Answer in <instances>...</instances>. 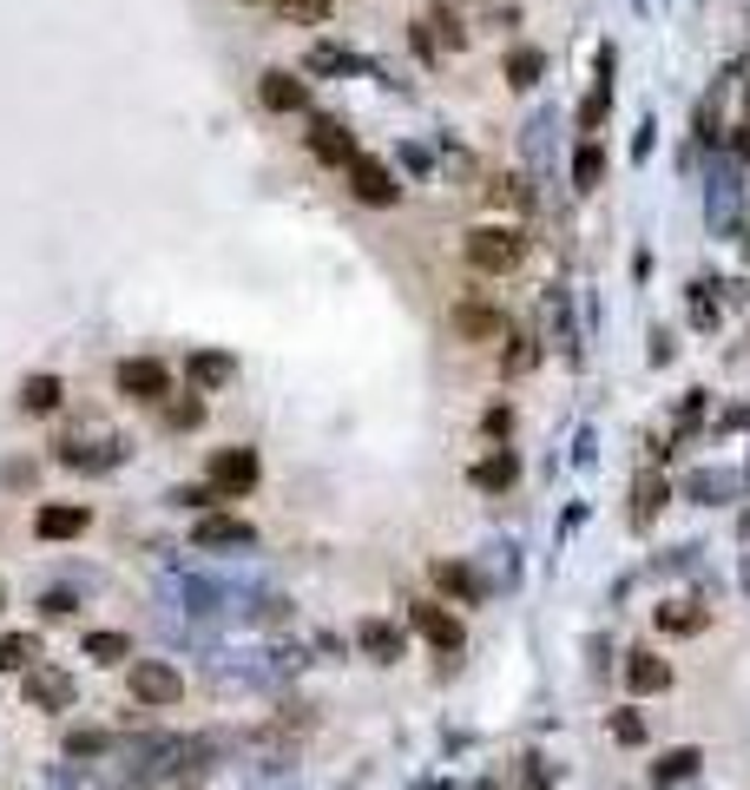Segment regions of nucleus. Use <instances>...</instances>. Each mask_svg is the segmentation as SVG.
I'll use <instances>...</instances> for the list:
<instances>
[{
	"label": "nucleus",
	"mask_w": 750,
	"mask_h": 790,
	"mask_svg": "<svg viewBox=\"0 0 750 790\" xmlns=\"http://www.w3.org/2000/svg\"><path fill=\"white\" fill-rule=\"evenodd\" d=\"M408 620H415V633H422V639H428V646H435L441 659H455V653L468 646L461 620H455L448 607H435V600H415V607H408Z\"/></svg>",
	"instance_id": "423d86ee"
},
{
	"label": "nucleus",
	"mask_w": 750,
	"mask_h": 790,
	"mask_svg": "<svg viewBox=\"0 0 750 790\" xmlns=\"http://www.w3.org/2000/svg\"><path fill=\"white\" fill-rule=\"evenodd\" d=\"M310 152H316L323 165H343V171H349L356 138H349V125H343V119H316V125H310Z\"/></svg>",
	"instance_id": "9b49d317"
},
{
	"label": "nucleus",
	"mask_w": 750,
	"mask_h": 790,
	"mask_svg": "<svg viewBox=\"0 0 750 790\" xmlns=\"http://www.w3.org/2000/svg\"><path fill=\"white\" fill-rule=\"evenodd\" d=\"M435 587H441V593H455L461 607H481V580H474L461 560H435Z\"/></svg>",
	"instance_id": "f3484780"
},
{
	"label": "nucleus",
	"mask_w": 750,
	"mask_h": 790,
	"mask_svg": "<svg viewBox=\"0 0 750 790\" xmlns=\"http://www.w3.org/2000/svg\"><path fill=\"white\" fill-rule=\"evenodd\" d=\"M125 686H132V699L152 705V712H165V705L184 699V679H178V666H165V659H138V666L125 672Z\"/></svg>",
	"instance_id": "20e7f679"
},
{
	"label": "nucleus",
	"mask_w": 750,
	"mask_h": 790,
	"mask_svg": "<svg viewBox=\"0 0 750 790\" xmlns=\"http://www.w3.org/2000/svg\"><path fill=\"white\" fill-rule=\"evenodd\" d=\"M257 99H264V112H303V105H310V86H303L290 66H270V73L257 79Z\"/></svg>",
	"instance_id": "1a4fd4ad"
},
{
	"label": "nucleus",
	"mask_w": 750,
	"mask_h": 790,
	"mask_svg": "<svg viewBox=\"0 0 750 790\" xmlns=\"http://www.w3.org/2000/svg\"><path fill=\"white\" fill-rule=\"evenodd\" d=\"M257 475H264L257 448H217V455H211V468H204V481H211V494H217V501H244V494L257 488Z\"/></svg>",
	"instance_id": "f03ea898"
},
{
	"label": "nucleus",
	"mask_w": 750,
	"mask_h": 790,
	"mask_svg": "<svg viewBox=\"0 0 750 790\" xmlns=\"http://www.w3.org/2000/svg\"><path fill=\"white\" fill-rule=\"evenodd\" d=\"M600 178H606V152H600V145H580V152H573V185L593 191Z\"/></svg>",
	"instance_id": "b1692460"
},
{
	"label": "nucleus",
	"mask_w": 750,
	"mask_h": 790,
	"mask_svg": "<svg viewBox=\"0 0 750 790\" xmlns=\"http://www.w3.org/2000/svg\"><path fill=\"white\" fill-rule=\"evenodd\" d=\"M310 66H316V73H349L356 59H349L343 46H316V53H310Z\"/></svg>",
	"instance_id": "bb28decb"
},
{
	"label": "nucleus",
	"mask_w": 750,
	"mask_h": 790,
	"mask_svg": "<svg viewBox=\"0 0 750 790\" xmlns=\"http://www.w3.org/2000/svg\"><path fill=\"white\" fill-rule=\"evenodd\" d=\"M184 376H191V389H198V396H211V389H224V382L237 376V363H231L224 349H198V356L184 363Z\"/></svg>",
	"instance_id": "4468645a"
},
{
	"label": "nucleus",
	"mask_w": 750,
	"mask_h": 790,
	"mask_svg": "<svg viewBox=\"0 0 750 790\" xmlns=\"http://www.w3.org/2000/svg\"><path fill=\"white\" fill-rule=\"evenodd\" d=\"M244 7H257V0H244Z\"/></svg>",
	"instance_id": "e433bc0d"
},
{
	"label": "nucleus",
	"mask_w": 750,
	"mask_h": 790,
	"mask_svg": "<svg viewBox=\"0 0 750 790\" xmlns=\"http://www.w3.org/2000/svg\"><path fill=\"white\" fill-rule=\"evenodd\" d=\"M349 191L362 198V204H376V211H389V204H402V185H395V171L382 165V158H349Z\"/></svg>",
	"instance_id": "39448f33"
},
{
	"label": "nucleus",
	"mask_w": 750,
	"mask_h": 790,
	"mask_svg": "<svg viewBox=\"0 0 750 790\" xmlns=\"http://www.w3.org/2000/svg\"><path fill=\"white\" fill-rule=\"evenodd\" d=\"M606 105H613V86H600V92L580 105V125H600V119H606Z\"/></svg>",
	"instance_id": "2f4dec72"
},
{
	"label": "nucleus",
	"mask_w": 750,
	"mask_h": 790,
	"mask_svg": "<svg viewBox=\"0 0 750 790\" xmlns=\"http://www.w3.org/2000/svg\"><path fill=\"white\" fill-rule=\"evenodd\" d=\"M455 336L461 343H507V310H494V303H481V297H468V303H455Z\"/></svg>",
	"instance_id": "0eeeda50"
},
{
	"label": "nucleus",
	"mask_w": 750,
	"mask_h": 790,
	"mask_svg": "<svg viewBox=\"0 0 750 790\" xmlns=\"http://www.w3.org/2000/svg\"><path fill=\"white\" fill-rule=\"evenodd\" d=\"M534 363H540V349H534V343H520L514 356H501V369H507V376H527Z\"/></svg>",
	"instance_id": "473e14b6"
},
{
	"label": "nucleus",
	"mask_w": 750,
	"mask_h": 790,
	"mask_svg": "<svg viewBox=\"0 0 750 790\" xmlns=\"http://www.w3.org/2000/svg\"><path fill=\"white\" fill-rule=\"evenodd\" d=\"M204 422V396L191 389V396H178V402H165V429H198Z\"/></svg>",
	"instance_id": "393cba45"
},
{
	"label": "nucleus",
	"mask_w": 750,
	"mask_h": 790,
	"mask_svg": "<svg viewBox=\"0 0 750 790\" xmlns=\"http://www.w3.org/2000/svg\"><path fill=\"white\" fill-rule=\"evenodd\" d=\"M40 666V633H0V672H33Z\"/></svg>",
	"instance_id": "a211bd4d"
},
{
	"label": "nucleus",
	"mask_w": 750,
	"mask_h": 790,
	"mask_svg": "<svg viewBox=\"0 0 750 790\" xmlns=\"http://www.w3.org/2000/svg\"><path fill=\"white\" fill-rule=\"evenodd\" d=\"M698 765H705V758H698L692 745H679V752H665V758L652 765V785H659V790H665V785H685V778H698Z\"/></svg>",
	"instance_id": "aec40b11"
},
{
	"label": "nucleus",
	"mask_w": 750,
	"mask_h": 790,
	"mask_svg": "<svg viewBox=\"0 0 750 790\" xmlns=\"http://www.w3.org/2000/svg\"><path fill=\"white\" fill-rule=\"evenodd\" d=\"M547 73V53H534V46H514L507 53V86H534Z\"/></svg>",
	"instance_id": "5701e85b"
},
{
	"label": "nucleus",
	"mask_w": 750,
	"mask_h": 790,
	"mask_svg": "<svg viewBox=\"0 0 750 790\" xmlns=\"http://www.w3.org/2000/svg\"><path fill=\"white\" fill-rule=\"evenodd\" d=\"M613 738H619V745H646V719H639V712H619V719H613Z\"/></svg>",
	"instance_id": "c85d7f7f"
},
{
	"label": "nucleus",
	"mask_w": 750,
	"mask_h": 790,
	"mask_svg": "<svg viewBox=\"0 0 750 790\" xmlns=\"http://www.w3.org/2000/svg\"><path fill=\"white\" fill-rule=\"evenodd\" d=\"M468 481H474V488H481V494H507V488H514V481H520V461H514V455H507V448H494V455H488V461H474V475H468Z\"/></svg>",
	"instance_id": "2eb2a0df"
},
{
	"label": "nucleus",
	"mask_w": 750,
	"mask_h": 790,
	"mask_svg": "<svg viewBox=\"0 0 750 790\" xmlns=\"http://www.w3.org/2000/svg\"><path fill=\"white\" fill-rule=\"evenodd\" d=\"M105 752V732H72L66 738V758H99Z\"/></svg>",
	"instance_id": "c756f323"
},
{
	"label": "nucleus",
	"mask_w": 750,
	"mask_h": 790,
	"mask_svg": "<svg viewBox=\"0 0 750 790\" xmlns=\"http://www.w3.org/2000/svg\"><path fill=\"white\" fill-rule=\"evenodd\" d=\"M520 257H527L520 224H481V231H468V264L481 277H507V270H520Z\"/></svg>",
	"instance_id": "f257e3e1"
},
{
	"label": "nucleus",
	"mask_w": 750,
	"mask_h": 790,
	"mask_svg": "<svg viewBox=\"0 0 750 790\" xmlns=\"http://www.w3.org/2000/svg\"><path fill=\"white\" fill-rule=\"evenodd\" d=\"M112 382H119L125 402H145V409H165V396H171V376H165L158 356H125V363L112 369Z\"/></svg>",
	"instance_id": "7ed1b4c3"
},
{
	"label": "nucleus",
	"mask_w": 750,
	"mask_h": 790,
	"mask_svg": "<svg viewBox=\"0 0 750 790\" xmlns=\"http://www.w3.org/2000/svg\"><path fill=\"white\" fill-rule=\"evenodd\" d=\"M633 501H639V521H652V514H659V501H665V481H659V475H639Z\"/></svg>",
	"instance_id": "a878e982"
},
{
	"label": "nucleus",
	"mask_w": 750,
	"mask_h": 790,
	"mask_svg": "<svg viewBox=\"0 0 750 790\" xmlns=\"http://www.w3.org/2000/svg\"><path fill=\"white\" fill-rule=\"evenodd\" d=\"M731 145H738V158H750V119L738 125V138H731Z\"/></svg>",
	"instance_id": "f704fd0d"
},
{
	"label": "nucleus",
	"mask_w": 750,
	"mask_h": 790,
	"mask_svg": "<svg viewBox=\"0 0 750 790\" xmlns=\"http://www.w3.org/2000/svg\"><path fill=\"white\" fill-rule=\"evenodd\" d=\"M59 396H66L59 376H26V382H20V409H26V415H53Z\"/></svg>",
	"instance_id": "6ab92c4d"
},
{
	"label": "nucleus",
	"mask_w": 750,
	"mask_h": 790,
	"mask_svg": "<svg viewBox=\"0 0 750 790\" xmlns=\"http://www.w3.org/2000/svg\"><path fill=\"white\" fill-rule=\"evenodd\" d=\"M705 626H712V613H705V607H692V600L659 607V633H705Z\"/></svg>",
	"instance_id": "412c9836"
},
{
	"label": "nucleus",
	"mask_w": 750,
	"mask_h": 790,
	"mask_svg": "<svg viewBox=\"0 0 750 790\" xmlns=\"http://www.w3.org/2000/svg\"><path fill=\"white\" fill-rule=\"evenodd\" d=\"M86 521H92V514H86L79 501H53V508L33 514V534H40V541H72V534H86Z\"/></svg>",
	"instance_id": "f8f14e48"
},
{
	"label": "nucleus",
	"mask_w": 750,
	"mask_h": 790,
	"mask_svg": "<svg viewBox=\"0 0 750 790\" xmlns=\"http://www.w3.org/2000/svg\"><path fill=\"white\" fill-rule=\"evenodd\" d=\"M191 541H198L204 554H217V547H250L257 527H250V521H231V514H204V521L191 527Z\"/></svg>",
	"instance_id": "9d476101"
},
{
	"label": "nucleus",
	"mask_w": 750,
	"mask_h": 790,
	"mask_svg": "<svg viewBox=\"0 0 750 790\" xmlns=\"http://www.w3.org/2000/svg\"><path fill=\"white\" fill-rule=\"evenodd\" d=\"M171 501H184V508H211V501H217V494H211V481H198V488H178V494H171Z\"/></svg>",
	"instance_id": "72a5a7b5"
},
{
	"label": "nucleus",
	"mask_w": 750,
	"mask_h": 790,
	"mask_svg": "<svg viewBox=\"0 0 750 790\" xmlns=\"http://www.w3.org/2000/svg\"><path fill=\"white\" fill-rule=\"evenodd\" d=\"M0 607H7V587H0Z\"/></svg>",
	"instance_id": "c9c22d12"
},
{
	"label": "nucleus",
	"mask_w": 750,
	"mask_h": 790,
	"mask_svg": "<svg viewBox=\"0 0 750 790\" xmlns=\"http://www.w3.org/2000/svg\"><path fill=\"white\" fill-rule=\"evenodd\" d=\"M356 646H362V659L395 666V659H402V626H389V620H362V626H356Z\"/></svg>",
	"instance_id": "ddd939ff"
},
{
	"label": "nucleus",
	"mask_w": 750,
	"mask_h": 790,
	"mask_svg": "<svg viewBox=\"0 0 750 790\" xmlns=\"http://www.w3.org/2000/svg\"><path fill=\"white\" fill-rule=\"evenodd\" d=\"M86 659L92 666H119V659H132V639L125 633H86Z\"/></svg>",
	"instance_id": "4be33fe9"
},
{
	"label": "nucleus",
	"mask_w": 750,
	"mask_h": 790,
	"mask_svg": "<svg viewBox=\"0 0 750 790\" xmlns=\"http://www.w3.org/2000/svg\"><path fill=\"white\" fill-rule=\"evenodd\" d=\"M626 686H633V692H672V659L633 653V659H626Z\"/></svg>",
	"instance_id": "dca6fc26"
},
{
	"label": "nucleus",
	"mask_w": 750,
	"mask_h": 790,
	"mask_svg": "<svg viewBox=\"0 0 750 790\" xmlns=\"http://www.w3.org/2000/svg\"><path fill=\"white\" fill-rule=\"evenodd\" d=\"M20 692H26L33 712H72V672H59V666H33V672H20Z\"/></svg>",
	"instance_id": "6e6552de"
},
{
	"label": "nucleus",
	"mask_w": 750,
	"mask_h": 790,
	"mask_svg": "<svg viewBox=\"0 0 750 790\" xmlns=\"http://www.w3.org/2000/svg\"><path fill=\"white\" fill-rule=\"evenodd\" d=\"M277 7H283L290 20H303V26H316V20L329 13V0H277Z\"/></svg>",
	"instance_id": "7c9ffc66"
},
{
	"label": "nucleus",
	"mask_w": 750,
	"mask_h": 790,
	"mask_svg": "<svg viewBox=\"0 0 750 790\" xmlns=\"http://www.w3.org/2000/svg\"><path fill=\"white\" fill-rule=\"evenodd\" d=\"M494 204H507V211H527V185H520V178H494Z\"/></svg>",
	"instance_id": "cd10ccee"
}]
</instances>
